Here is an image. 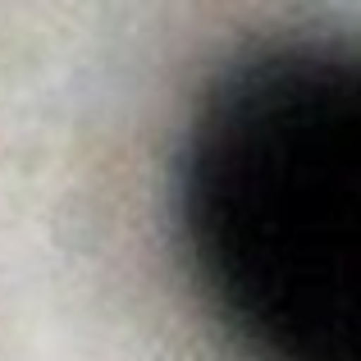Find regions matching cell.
I'll list each match as a JSON object with an SVG mask.
<instances>
[{
  "mask_svg": "<svg viewBox=\"0 0 361 361\" xmlns=\"http://www.w3.org/2000/svg\"><path fill=\"white\" fill-rule=\"evenodd\" d=\"M174 238L243 361H361V37H265L206 78Z\"/></svg>",
  "mask_w": 361,
  "mask_h": 361,
  "instance_id": "1",
  "label": "cell"
}]
</instances>
